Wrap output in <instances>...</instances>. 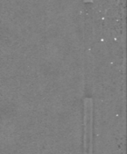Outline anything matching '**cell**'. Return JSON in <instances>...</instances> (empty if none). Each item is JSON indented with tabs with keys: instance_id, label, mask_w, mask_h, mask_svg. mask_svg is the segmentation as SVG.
I'll return each instance as SVG.
<instances>
[{
	"instance_id": "obj_1",
	"label": "cell",
	"mask_w": 127,
	"mask_h": 154,
	"mask_svg": "<svg viewBox=\"0 0 127 154\" xmlns=\"http://www.w3.org/2000/svg\"><path fill=\"white\" fill-rule=\"evenodd\" d=\"M92 99L86 98L85 100V134H84V154H92Z\"/></svg>"
}]
</instances>
